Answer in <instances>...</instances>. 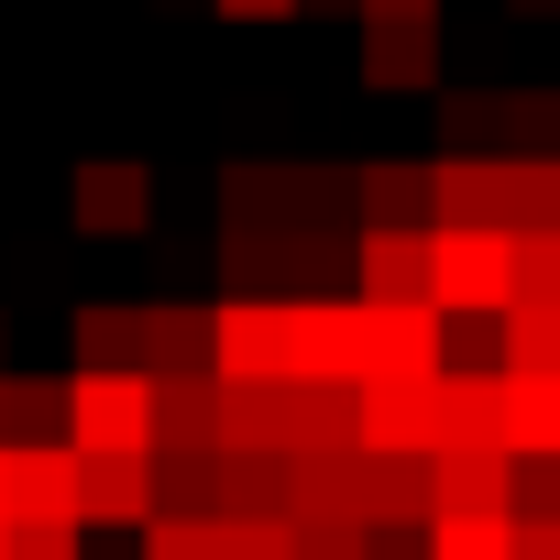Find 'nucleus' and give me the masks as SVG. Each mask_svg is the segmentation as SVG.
<instances>
[{
    "instance_id": "obj_36",
    "label": "nucleus",
    "mask_w": 560,
    "mask_h": 560,
    "mask_svg": "<svg viewBox=\"0 0 560 560\" xmlns=\"http://www.w3.org/2000/svg\"><path fill=\"white\" fill-rule=\"evenodd\" d=\"M308 12H363V0H308Z\"/></svg>"
},
{
    "instance_id": "obj_32",
    "label": "nucleus",
    "mask_w": 560,
    "mask_h": 560,
    "mask_svg": "<svg viewBox=\"0 0 560 560\" xmlns=\"http://www.w3.org/2000/svg\"><path fill=\"white\" fill-rule=\"evenodd\" d=\"M363 23H440V0H363Z\"/></svg>"
},
{
    "instance_id": "obj_16",
    "label": "nucleus",
    "mask_w": 560,
    "mask_h": 560,
    "mask_svg": "<svg viewBox=\"0 0 560 560\" xmlns=\"http://www.w3.org/2000/svg\"><path fill=\"white\" fill-rule=\"evenodd\" d=\"M494 198H505V165L440 154V231H505V220H494Z\"/></svg>"
},
{
    "instance_id": "obj_23",
    "label": "nucleus",
    "mask_w": 560,
    "mask_h": 560,
    "mask_svg": "<svg viewBox=\"0 0 560 560\" xmlns=\"http://www.w3.org/2000/svg\"><path fill=\"white\" fill-rule=\"evenodd\" d=\"M429 560H516V516H440Z\"/></svg>"
},
{
    "instance_id": "obj_27",
    "label": "nucleus",
    "mask_w": 560,
    "mask_h": 560,
    "mask_svg": "<svg viewBox=\"0 0 560 560\" xmlns=\"http://www.w3.org/2000/svg\"><path fill=\"white\" fill-rule=\"evenodd\" d=\"M516 516H560V462L516 451Z\"/></svg>"
},
{
    "instance_id": "obj_37",
    "label": "nucleus",
    "mask_w": 560,
    "mask_h": 560,
    "mask_svg": "<svg viewBox=\"0 0 560 560\" xmlns=\"http://www.w3.org/2000/svg\"><path fill=\"white\" fill-rule=\"evenodd\" d=\"M516 12H538V23H549V12H560V0H516Z\"/></svg>"
},
{
    "instance_id": "obj_34",
    "label": "nucleus",
    "mask_w": 560,
    "mask_h": 560,
    "mask_svg": "<svg viewBox=\"0 0 560 560\" xmlns=\"http://www.w3.org/2000/svg\"><path fill=\"white\" fill-rule=\"evenodd\" d=\"M0 451H12V374H0Z\"/></svg>"
},
{
    "instance_id": "obj_18",
    "label": "nucleus",
    "mask_w": 560,
    "mask_h": 560,
    "mask_svg": "<svg viewBox=\"0 0 560 560\" xmlns=\"http://www.w3.org/2000/svg\"><path fill=\"white\" fill-rule=\"evenodd\" d=\"M494 220H505V231H560V154H505Z\"/></svg>"
},
{
    "instance_id": "obj_26",
    "label": "nucleus",
    "mask_w": 560,
    "mask_h": 560,
    "mask_svg": "<svg viewBox=\"0 0 560 560\" xmlns=\"http://www.w3.org/2000/svg\"><path fill=\"white\" fill-rule=\"evenodd\" d=\"M12 440H67V385H23L12 374Z\"/></svg>"
},
{
    "instance_id": "obj_10",
    "label": "nucleus",
    "mask_w": 560,
    "mask_h": 560,
    "mask_svg": "<svg viewBox=\"0 0 560 560\" xmlns=\"http://www.w3.org/2000/svg\"><path fill=\"white\" fill-rule=\"evenodd\" d=\"M352 209L363 231H440V165H363Z\"/></svg>"
},
{
    "instance_id": "obj_17",
    "label": "nucleus",
    "mask_w": 560,
    "mask_h": 560,
    "mask_svg": "<svg viewBox=\"0 0 560 560\" xmlns=\"http://www.w3.org/2000/svg\"><path fill=\"white\" fill-rule=\"evenodd\" d=\"M78 374H143V308H78Z\"/></svg>"
},
{
    "instance_id": "obj_6",
    "label": "nucleus",
    "mask_w": 560,
    "mask_h": 560,
    "mask_svg": "<svg viewBox=\"0 0 560 560\" xmlns=\"http://www.w3.org/2000/svg\"><path fill=\"white\" fill-rule=\"evenodd\" d=\"M352 264H363V298H374V308H440L429 231H363V242H352Z\"/></svg>"
},
{
    "instance_id": "obj_24",
    "label": "nucleus",
    "mask_w": 560,
    "mask_h": 560,
    "mask_svg": "<svg viewBox=\"0 0 560 560\" xmlns=\"http://www.w3.org/2000/svg\"><path fill=\"white\" fill-rule=\"evenodd\" d=\"M220 560H298V516H220Z\"/></svg>"
},
{
    "instance_id": "obj_15",
    "label": "nucleus",
    "mask_w": 560,
    "mask_h": 560,
    "mask_svg": "<svg viewBox=\"0 0 560 560\" xmlns=\"http://www.w3.org/2000/svg\"><path fill=\"white\" fill-rule=\"evenodd\" d=\"M363 78L374 89H440V23H363Z\"/></svg>"
},
{
    "instance_id": "obj_5",
    "label": "nucleus",
    "mask_w": 560,
    "mask_h": 560,
    "mask_svg": "<svg viewBox=\"0 0 560 560\" xmlns=\"http://www.w3.org/2000/svg\"><path fill=\"white\" fill-rule=\"evenodd\" d=\"M67 220H78V231H143V220H154V176H143L132 154H89V165L67 176Z\"/></svg>"
},
{
    "instance_id": "obj_19",
    "label": "nucleus",
    "mask_w": 560,
    "mask_h": 560,
    "mask_svg": "<svg viewBox=\"0 0 560 560\" xmlns=\"http://www.w3.org/2000/svg\"><path fill=\"white\" fill-rule=\"evenodd\" d=\"M505 451L560 462V374H505Z\"/></svg>"
},
{
    "instance_id": "obj_4",
    "label": "nucleus",
    "mask_w": 560,
    "mask_h": 560,
    "mask_svg": "<svg viewBox=\"0 0 560 560\" xmlns=\"http://www.w3.org/2000/svg\"><path fill=\"white\" fill-rule=\"evenodd\" d=\"M78 527H154V451H78Z\"/></svg>"
},
{
    "instance_id": "obj_35",
    "label": "nucleus",
    "mask_w": 560,
    "mask_h": 560,
    "mask_svg": "<svg viewBox=\"0 0 560 560\" xmlns=\"http://www.w3.org/2000/svg\"><path fill=\"white\" fill-rule=\"evenodd\" d=\"M0 516H12V451H0Z\"/></svg>"
},
{
    "instance_id": "obj_21",
    "label": "nucleus",
    "mask_w": 560,
    "mask_h": 560,
    "mask_svg": "<svg viewBox=\"0 0 560 560\" xmlns=\"http://www.w3.org/2000/svg\"><path fill=\"white\" fill-rule=\"evenodd\" d=\"M494 363L505 374H560V308H505L494 319Z\"/></svg>"
},
{
    "instance_id": "obj_11",
    "label": "nucleus",
    "mask_w": 560,
    "mask_h": 560,
    "mask_svg": "<svg viewBox=\"0 0 560 560\" xmlns=\"http://www.w3.org/2000/svg\"><path fill=\"white\" fill-rule=\"evenodd\" d=\"M440 516H516V451H429Z\"/></svg>"
},
{
    "instance_id": "obj_30",
    "label": "nucleus",
    "mask_w": 560,
    "mask_h": 560,
    "mask_svg": "<svg viewBox=\"0 0 560 560\" xmlns=\"http://www.w3.org/2000/svg\"><path fill=\"white\" fill-rule=\"evenodd\" d=\"M440 527V516H429ZM429 527H363V560H429Z\"/></svg>"
},
{
    "instance_id": "obj_31",
    "label": "nucleus",
    "mask_w": 560,
    "mask_h": 560,
    "mask_svg": "<svg viewBox=\"0 0 560 560\" xmlns=\"http://www.w3.org/2000/svg\"><path fill=\"white\" fill-rule=\"evenodd\" d=\"M516 560H560V516H516Z\"/></svg>"
},
{
    "instance_id": "obj_22",
    "label": "nucleus",
    "mask_w": 560,
    "mask_h": 560,
    "mask_svg": "<svg viewBox=\"0 0 560 560\" xmlns=\"http://www.w3.org/2000/svg\"><path fill=\"white\" fill-rule=\"evenodd\" d=\"M505 275H516V298L505 308H560V231H505Z\"/></svg>"
},
{
    "instance_id": "obj_8",
    "label": "nucleus",
    "mask_w": 560,
    "mask_h": 560,
    "mask_svg": "<svg viewBox=\"0 0 560 560\" xmlns=\"http://www.w3.org/2000/svg\"><path fill=\"white\" fill-rule=\"evenodd\" d=\"M298 516L374 527V451H363V440H341V451H298Z\"/></svg>"
},
{
    "instance_id": "obj_13",
    "label": "nucleus",
    "mask_w": 560,
    "mask_h": 560,
    "mask_svg": "<svg viewBox=\"0 0 560 560\" xmlns=\"http://www.w3.org/2000/svg\"><path fill=\"white\" fill-rule=\"evenodd\" d=\"M143 374H220V308H143Z\"/></svg>"
},
{
    "instance_id": "obj_25",
    "label": "nucleus",
    "mask_w": 560,
    "mask_h": 560,
    "mask_svg": "<svg viewBox=\"0 0 560 560\" xmlns=\"http://www.w3.org/2000/svg\"><path fill=\"white\" fill-rule=\"evenodd\" d=\"M143 560H220V516H154Z\"/></svg>"
},
{
    "instance_id": "obj_1",
    "label": "nucleus",
    "mask_w": 560,
    "mask_h": 560,
    "mask_svg": "<svg viewBox=\"0 0 560 560\" xmlns=\"http://www.w3.org/2000/svg\"><path fill=\"white\" fill-rule=\"evenodd\" d=\"M67 451H154V374H67Z\"/></svg>"
},
{
    "instance_id": "obj_7",
    "label": "nucleus",
    "mask_w": 560,
    "mask_h": 560,
    "mask_svg": "<svg viewBox=\"0 0 560 560\" xmlns=\"http://www.w3.org/2000/svg\"><path fill=\"white\" fill-rule=\"evenodd\" d=\"M440 451H505V363L440 374Z\"/></svg>"
},
{
    "instance_id": "obj_9",
    "label": "nucleus",
    "mask_w": 560,
    "mask_h": 560,
    "mask_svg": "<svg viewBox=\"0 0 560 560\" xmlns=\"http://www.w3.org/2000/svg\"><path fill=\"white\" fill-rule=\"evenodd\" d=\"M12 516L23 527H78V451L67 440H12Z\"/></svg>"
},
{
    "instance_id": "obj_12",
    "label": "nucleus",
    "mask_w": 560,
    "mask_h": 560,
    "mask_svg": "<svg viewBox=\"0 0 560 560\" xmlns=\"http://www.w3.org/2000/svg\"><path fill=\"white\" fill-rule=\"evenodd\" d=\"M220 516H298V451H220Z\"/></svg>"
},
{
    "instance_id": "obj_38",
    "label": "nucleus",
    "mask_w": 560,
    "mask_h": 560,
    "mask_svg": "<svg viewBox=\"0 0 560 560\" xmlns=\"http://www.w3.org/2000/svg\"><path fill=\"white\" fill-rule=\"evenodd\" d=\"M0 560H12V516H0Z\"/></svg>"
},
{
    "instance_id": "obj_2",
    "label": "nucleus",
    "mask_w": 560,
    "mask_h": 560,
    "mask_svg": "<svg viewBox=\"0 0 560 560\" xmlns=\"http://www.w3.org/2000/svg\"><path fill=\"white\" fill-rule=\"evenodd\" d=\"M429 264H440V308L451 319H505V298H516L505 231H429Z\"/></svg>"
},
{
    "instance_id": "obj_3",
    "label": "nucleus",
    "mask_w": 560,
    "mask_h": 560,
    "mask_svg": "<svg viewBox=\"0 0 560 560\" xmlns=\"http://www.w3.org/2000/svg\"><path fill=\"white\" fill-rule=\"evenodd\" d=\"M363 396V451H440V374H374Z\"/></svg>"
},
{
    "instance_id": "obj_33",
    "label": "nucleus",
    "mask_w": 560,
    "mask_h": 560,
    "mask_svg": "<svg viewBox=\"0 0 560 560\" xmlns=\"http://www.w3.org/2000/svg\"><path fill=\"white\" fill-rule=\"evenodd\" d=\"M231 23H287V12H308V0H220Z\"/></svg>"
},
{
    "instance_id": "obj_20",
    "label": "nucleus",
    "mask_w": 560,
    "mask_h": 560,
    "mask_svg": "<svg viewBox=\"0 0 560 560\" xmlns=\"http://www.w3.org/2000/svg\"><path fill=\"white\" fill-rule=\"evenodd\" d=\"M154 516H220V451H154Z\"/></svg>"
},
{
    "instance_id": "obj_28",
    "label": "nucleus",
    "mask_w": 560,
    "mask_h": 560,
    "mask_svg": "<svg viewBox=\"0 0 560 560\" xmlns=\"http://www.w3.org/2000/svg\"><path fill=\"white\" fill-rule=\"evenodd\" d=\"M298 560H363V527H341V516H298Z\"/></svg>"
},
{
    "instance_id": "obj_29",
    "label": "nucleus",
    "mask_w": 560,
    "mask_h": 560,
    "mask_svg": "<svg viewBox=\"0 0 560 560\" xmlns=\"http://www.w3.org/2000/svg\"><path fill=\"white\" fill-rule=\"evenodd\" d=\"M78 538H89V527H23V516H12V560H78Z\"/></svg>"
},
{
    "instance_id": "obj_14",
    "label": "nucleus",
    "mask_w": 560,
    "mask_h": 560,
    "mask_svg": "<svg viewBox=\"0 0 560 560\" xmlns=\"http://www.w3.org/2000/svg\"><path fill=\"white\" fill-rule=\"evenodd\" d=\"M154 451H220V374H154Z\"/></svg>"
}]
</instances>
